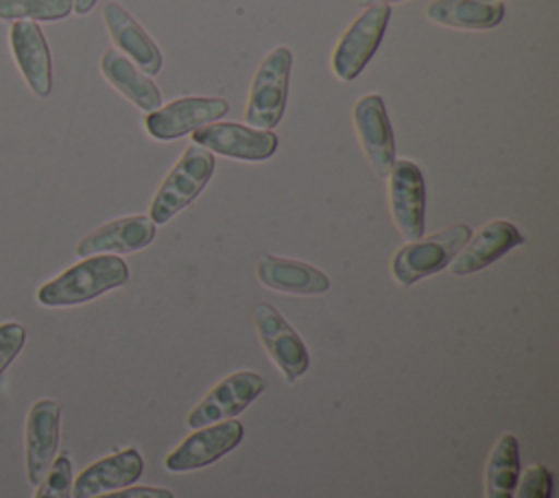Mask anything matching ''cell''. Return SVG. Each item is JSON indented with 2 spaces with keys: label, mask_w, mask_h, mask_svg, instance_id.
<instances>
[{
  "label": "cell",
  "mask_w": 559,
  "mask_h": 498,
  "mask_svg": "<svg viewBox=\"0 0 559 498\" xmlns=\"http://www.w3.org/2000/svg\"><path fill=\"white\" fill-rule=\"evenodd\" d=\"M129 280V266L111 253L87 256L72 264L50 282L37 288V301L48 308L76 306L100 297L103 293L122 286Z\"/></svg>",
  "instance_id": "obj_1"
},
{
  "label": "cell",
  "mask_w": 559,
  "mask_h": 498,
  "mask_svg": "<svg viewBox=\"0 0 559 498\" xmlns=\"http://www.w3.org/2000/svg\"><path fill=\"white\" fill-rule=\"evenodd\" d=\"M212 173H214V155L203 146L188 144L179 162L170 168V173L164 177L162 186L157 188L151 201L148 218L155 225H164L166 221H170L177 212L188 208L201 194Z\"/></svg>",
  "instance_id": "obj_2"
},
{
  "label": "cell",
  "mask_w": 559,
  "mask_h": 498,
  "mask_svg": "<svg viewBox=\"0 0 559 498\" xmlns=\"http://www.w3.org/2000/svg\"><path fill=\"white\" fill-rule=\"evenodd\" d=\"M290 66H293V52L286 46H275L260 61L251 79L247 109H245V120L253 129L271 131L273 127L280 124L286 109Z\"/></svg>",
  "instance_id": "obj_3"
},
{
  "label": "cell",
  "mask_w": 559,
  "mask_h": 498,
  "mask_svg": "<svg viewBox=\"0 0 559 498\" xmlns=\"http://www.w3.org/2000/svg\"><path fill=\"white\" fill-rule=\"evenodd\" d=\"M472 229L465 223L452 225L426 238L400 247L391 260V275L400 286H411L450 264L459 249L469 240Z\"/></svg>",
  "instance_id": "obj_4"
},
{
  "label": "cell",
  "mask_w": 559,
  "mask_h": 498,
  "mask_svg": "<svg viewBox=\"0 0 559 498\" xmlns=\"http://www.w3.org/2000/svg\"><path fill=\"white\" fill-rule=\"evenodd\" d=\"M389 17V4H371L345 28L332 52V72L338 81H354L365 70L384 37Z\"/></svg>",
  "instance_id": "obj_5"
},
{
  "label": "cell",
  "mask_w": 559,
  "mask_h": 498,
  "mask_svg": "<svg viewBox=\"0 0 559 498\" xmlns=\"http://www.w3.org/2000/svg\"><path fill=\"white\" fill-rule=\"evenodd\" d=\"M227 111L229 105L223 98L183 96L148 111L144 118V129L151 138L168 142L223 118Z\"/></svg>",
  "instance_id": "obj_6"
},
{
  "label": "cell",
  "mask_w": 559,
  "mask_h": 498,
  "mask_svg": "<svg viewBox=\"0 0 559 498\" xmlns=\"http://www.w3.org/2000/svg\"><path fill=\"white\" fill-rule=\"evenodd\" d=\"M253 323L271 360L284 374L288 382H297L310 367L308 347L290 323L266 301L253 310Z\"/></svg>",
  "instance_id": "obj_7"
},
{
  "label": "cell",
  "mask_w": 559,
  "mask_h": 498,
  "mask_svg": "<svg viewBox=\"0 0 559 498\" xmlns=\"http://www.w3.org/2000/svg\"><path fill=\"white\" fill-rule=\"evenodd\" d=\"M262 389L264 380L255 371H234L205 393V398L188 413L186 424L190 428H203L231 419L234 415L242 413L262 393Z\"/></svg>",
  "instance_id": "obj_8"
},
{
  "label": "cell",
  "mask_w": 559,
  "mask_h": 498,
  "mask_svg": "<svg viewBox=\"0 0 559 498\" xmlns=\"http://www.w3.org/2000/svg\"><path fill=\"white\" fill-rule=\"evenodd\" d=\"M192 144L242 162H264L277 149V135L238 122H210L192 131Z\"/></svg>",
  "instance_id": "obj_9"
},
{
  "label": "cell",
  "mask_w": 559,
  "mask_h": 498,
  "mask_svg": "<svg viewBox=\"0 0 559 498\" xmlns=\"http://www.w3.org/2000/svg\"><path fill=\"white\" fill-rule=\"evenodd\" d=\"M386 177L395 227L408 240L421 238L426 216V183L419 166L411 159H395Z\"/></svg>",
  "instance_id": "obj_10"
},
{
  "label": "cell",
  "mask_w": 559,
  "mask_h": 498,
  "mask_svg": "<svg viewBox=\"0 0 559 498\" xmlns=\"http://www.w3.org/2000/svg\"><path fill=\"white\" fill-rule=\"evenodd\" d=\"M245 428L238 419H225L221 424H210L188 435L168 456L164 465L168 472H190L205 467L227 452H231L242 441Z\"/></svg>",
  "instance_id": "obj_11"
},
{
  "label": "cell",
  "mask_w": 559,
  "mask_h": 498,
  "mask_svg": "<svg viewBox=\"0 0 559 498\" xmlns=\"http://www.w3.org/2000/svg\"><path fill=\"white\" fill-rule=\"evenodd\" d=\"M354 127L365 157L378 177H386L395 162V140L380 94H365L354 105Z\"/></svg>",
  "instance_id": "obj_12"
},
{
  "label": "cell",
  "mask_w": 559,
  "mask_h": 498,
  "mask_svg": "<svg viewBox=\"0 0 559 498\" xmlns=\"http://www.w3.org/2000/svg\"><path fill=\"white\" fill-rule=\"evenodd\" d=\"M9 46L28 90L46 98L52 92V57L37 22L17 20L9 28Z\"/></svg>",
  "instance_id": "obj_13"
},
{
  "label": "cell",
  "mask_w": 559,
  "mask_h": 498,
  "mask_svg": "<svg viewBox=\"0 0 559 498\" xmlns=\"http://www.w3.org/2000/svg\"><path fill=\"white\" fill-rule=\"evenodd\" d=\"M61 435V406L55 400H37L26 417V476L31 485L39 481L50 470Z\"/></svg>",
  "instance_id": "obj_14"
},
{
  "label": "cell",
  "mask_w": 559,
  "mask_h": 498,
  "mask_svg": "<svg viewBox=\"0 0 559 498\" xmlns=\"http://www.w3.org/2000/svg\"><path fill=\"white\" fill-rule=\"evenodd\" d=\"M522 242H524V236L511 221H504V218L489 221L474 236H469V240L450 260V273L452 275L478 273Z\"/></svg>",
  "instance_id": "obj_15"
},
{
  "label": "cell",
  "mask_w": 559,
  "mask_h": 498,
  "mask_svg": "<svg viewBox=\"0 0 559 498\" xmlns=\"http://www.w3.org/2000/svg\"><path fill=\"white\" fill-rule=\"evenodd\" d=\"M144 472V459L135 448H124L87 465L72 481V498H94L135 483Z\"/></svg>",
  "instance_id": "obj_16"
},
{
  "label": "cell",
  "mask_w": 559,
  "mask_h": 498,
  "mask_svg": "<svg viewBox=\"0 0 559 498\" xmlns=\"http://www.w3.org/2000/svg\"><path fill=\"white\" fill-rule=\"evenodd\" d=\"M155 238V223L148 216L133 214L114 218L87 236H83L76 245V256H98V253H131L148 247Z\"/></svg>",
  "instance_id": "obj_17"
},
{
  "label": "cell",
  "mask_w": 559,
  "mask_h": 498,
  "mask_svg": "<svg viewBox=\"0 0 559 498\" xmlns=\"http://www.w3.org/2000/svg\"><path fill=\"white\" fill-rule=\"evenodd\" d=\"M103 20L111 42L118 46V50H122L124 57H131L140 70L146 74H157L162 70V50L122 4L107 2L103 9Z\"/></svg>",
  "instance_id": "obj_18"
},
{
  "label": "cell",
  "mask_w": 559,
  "mask_h": 498,
  "mask_svg": "<svg viewBox=\"0 0 559 498\" xmlns=\"http://www.w3.org/2000/svg\"><path fill=\"white\" fill-rule=\"evenodd\" d=\"M258 280L273 290L290 295H323L330 290V277L301 260L264 253L258 260Z\"/></svg>",
  "instance_id": "obj_19"
},
{
  "label": "cell",
  "mask_w": 559,
  "mask_h": 498,
  "mask_svg": "<svg viewBox=\"0 0 559 498\" xmlns=\"http://www.w3.org/2000/svg\"><path fill=\"white\" fill-rule=\"evenodd\" d=\"M100 72L118 90L122 96H127L135 107L144 111H153L162 105V94L157 85L133 66L129 57H124L120 50H105L100 57Z\"/></svg>",
  "instance_id": "obj_20"
},
{
  "label": "cell",
  "mask_w": 559,
  "mask_h": 498,
  "mask_svg": "<svg viewBox=\"0 0 559 498\" xmlns=\"http://www.w3.org/2000/svg\"><path fill=\"white\" fill-rule=\"evenodd\" d=\"M426 17L450 28L485 31L502 22L504 4L498 0H432L426 7Z\"/></svg>",
  "instance_id": "obj_21"
},
{
  "label": "cell",
  "mask_w": 559,
  "mask_h": 498,
  "mask_svg": "<svg viewBox=\"0 0 559 498\" xmlns=\"http://www.w3.org/2000/svg\"><path fill=\"white\" fill-rule=\"evenodd\" d=\"M520 481V443L504 432L489 452L485 467V498H513Z\"/></svg>",
  "instance_id": "obj_22"
},
{
  "label": "cell",
  "mask_w": 559,
  "mask_h": 498,
  "mask_svg": "<svg viewBox=\"0 0 559 498\" xmlns=\"http://www.w3.org/2000/svg\"><path fill=\"white\" fill-rule=\"evenodd\" d=\"M70 11L72 0H0V20L4 22H57Z\"/></svg>",
  "instance_id": "obj_23"
},
{
  "label": "cell",
  "mask_w": 559,
  "mask_h": 498,
  "mask_svg": "<svg viewBox=\"0 0 559 498\" xmlns=\"http://www.w3.org/2000/svg\"><path fill=\"white\" fill-rule=\"evenodd\" d=\"M72 461L66 452H61L39 481L33 498H72Z\"/></svg>",
  "instance_id": "obj_24"
},
{
  "label": "cell",
  "mask_w": 559,
  "mask_h": 498,
  "mask_svg": "<svg viewBox=\"0 0 559 498\" xmlns=\"http://www.w3.org/2000/svg\"><path fill=\"white\" fill-rule=\"evenodd\" d=\"M518 491L513 498H550L552 494V474L546 465L533 463L524 470V476L518 481Z\"/></svg>",
  "instance_id": "obj_25"
},
{
  "label": "cell",
  "mask_w": 559,
  "mask_h": 498,
  "mask_svg": "<svg viewBox=\"0 0 559 498\" xmlns=\"http://www.w3.org/2000/svg\"><path fill=\"white\" fill-rule=\"evenodd\" d=\"M26 343V330L17 321L0 323V376L17 358Z\"/></svg>",
  "instance_id": "obj_26"
},
{
  "label": "cell",
  "mask_w": 559,
  "mask_h": 498,
  "mask_svg": "<svg viewBox=\"0 0 559 498\" xmlns=\"http://www.w3.org/2000/svg\"><path fill=\"white\" fill-rule=\"evenodd\" d=\"M94 498H175L170 489L166 487H146V485H140V487H122L118 491H107V494H98Z\"/></svg>",
  "instance_id": "obj_27"
},
{
  "label": "cell",
  "mask_w": 559,
  "mask_h": 498,
  "mask_svg": "<svg viewBox=\"0 0 559 498\" xmlns=\"http://www.w3.org/2000/svg\"><path fill=\"white\" fill-rule=\"evenodd\" d=\"M98 0H72V11L76 15H87L94 7H96Z\"/></svg>",
  "instance_id": "obj_28"
},
{
  "label": "cell",
  "mask_w": 559,
  "mask_h": 498,
  "mask_svg": "<svg viewBox=\"0 0 559 498\" xmlns=\"http://www.w3.org/2000/svg\"><path fill=\"white\" fill-rule=\"evenodd\" d=\"M358 4H391V2H402V0H356Z\"/></svg>",
  "instance_id": "obj_29"
},
{
  "label": "cell",
  "mask_w": 559,
  "mask_h": 498,
  "mask_svg": "<svg viewBox=\"0 0 559 498\" xmlns=\"http://www.w3.org/2000/svg\"><path fill=\"white\" fill-rule=\"evenodd\" d=\"M489 2H496V0H489ZM498 2H500V0H498Z\"/></svg>",
  "instance_id": "obj_30"
}]
</instances>
